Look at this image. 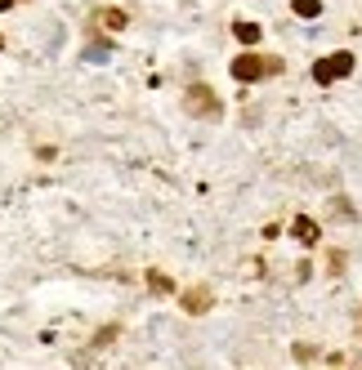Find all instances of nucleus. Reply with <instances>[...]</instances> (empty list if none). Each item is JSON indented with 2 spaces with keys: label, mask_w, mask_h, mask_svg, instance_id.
Instances as JSON below:
<instances>
[{
  "label": "nucleus",
  "mask_w": 362,
  "mask_h": 370,
  "mask_svg": "<svg viewBox=\"0 0 362 370\" xmlns=\"http://www.w3.org/2000/svg\"><path fill=\"white\" fill-rule=\"evenodd\" d=\"M148 286H152V290H170V277H161V273H152V277H148Z\"/></svg>",
  "instance_id": "obj_9"
},
{
  "label": "nucleus",
  "mask_w": 362,
  "mask_h": 370,
  "mask_svg": "<svg viewBox=\"0 0 362 370\" xmlns=\"http://www.w3.org/2000/svg\"><path fill=\"white\" fill-rule=\"evenodd\" d=\"M0 49H5V36H0Z\"/></svg>",
  "instance_id": "obj_11"
},
{
  "label": "nucleus",
  "mask_w": 362,
  "mask_h": 370,
  "mask_svg": "<svg viewBox=\"0 0 362 370\" xmlns=\"http://www.w3.org/2000/svg\"><path fill=\"white\" fill-rule=\"evenodd\" d=\"M291 237H295L300 245H313L322 232H318V224H313V219H295V224H291Z\"/></svg>",
  "instance_id": "obj_4"
},
{
  "label": "nucleus",
  "mask_w": 362,
  "mask_h": 370,
  "mask_svg": "<svg viewBox=\"0 0 362 370\" xmlns=\"http://www.w3.org/2000/svg\"><path fill=\"white\" fill-rule=\"evenodd\" d=\"M233 36H237L241 45H255L260 41V22H246V18H241V22H233Z\"/></svg>",
  "instance_id": "obj_5"
},
{
  "label": "nucleus",
  "mask_w": 362,
  "mask_h": 370,
  "mask_svg": "<svg viewBox=\"0 0 362 370\" xmlns=\"http://www.w3.org/2000/svg\"><path fill=\"white\" fill-rule=\"evenodd\" d=\"M349 71H354V54H349V49H335V54H327V58L313 63V81H318V85H335V81H344Z\"/></svg>",
  "instance_id": "obj_2"
},
{
  "label": "nucleus",
  "mask_w": 362,
  "mask_h": 370,
  "mask_svg": "<svg viewBox=\"0 0 362 370\" xmlns=\"http://www.w3.org/2000/svg\"><path fill=\"white\" fill-rule=\"evenodd\" d=\"M233 81H241V85H250V81H260V76H269V71H282V63L277 58H264V54H237L233 58Z\"/></svg>",
  "instance_id": "obj_1"
},
{
  "label": "nucleus",
  "mask_w": 362,
  "mask_h": 370,
  "mask_svg": "<svg viewBox=\"0 0 362 370\" xmlns=\"http://www.w3.org/2000/svg\"><path fill=\"white\" fill-rule=\"evenodd\" d=\"M184 103H188V112H192V116H206V121H220V112H224V107H220V98H215V90H210V85H192Z\"/></svg>",
  "instance_id": "obj_3"
},
{
  "label": "nucleus",
  "mask_w": 362,
  "mask_h": 370,
  "mask_svg": "<svg viewBox=\"0 0 362 370\" xmlns=\"http://www.w3.org/2000/svg\"><path fill=\"white\" fill-rule=\"evenodd\" d=\"M291 14L295 18H318L322 14V0H291Z\"/></svg>",
  "instance_id": "obj_6"
},
{
  "label": "nucleus",
  "mask_w": 362,
  "mask_h": 370,
  "mask_svg": "<svg viewBox=\"0 0 362 370\" xmlns=\"http://www.w3.org/2000/svg\"><path fill=\"white\" fill-rule=\"evenodd\" d=\"M184 303H188V313H206L210 290H192V294H184Z\"/></svg>",
  "instance_id": "obj_8"
},
{
  "label": "nucleus",
  "mask_w": 362,
  "mask_h": 370,
  "mask_svg": "<svg viewBox=\"0 0 362 370\" xmlns=\"http://www.w3.org/2000/svg\"><path fill=\"white\" fill-rule=\"evenodd\" d=\"M0 9H14V0H0Z\"/></svg>",
  "instance_id": "obj_10"
},
{
  "label": "nucleus",
  "mask_w": 362,
  "mask_h": 370,
  "mask_svg": "<svg viewBox=\"0 0 362 370\" xmlns=\"http://www.w3.org/2000/svg\"><path fill=\"white\" fill-rule=\"evenodd\" d=\"M99 22L107 32H121V27H126V14H121V9H99Z\"/></svg>",
  "instance_id": "obj_7"
}]
</instances>
